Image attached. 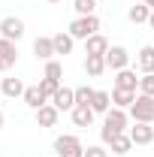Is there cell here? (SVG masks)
Here are the masks:
<instances>
[{
    "label": "cell",
    "instance_id": "cell-2",
    "mask_svg": "<svg viewBox=\"0 0 154 157\" xmlns=\"http://www.w3.org/2000/svg\"><path fill=\"white\" fill-rule=\"evenodd\" d=\"M130 118L133 121H142V124H154V97L136 94L133 106H130Z\"/></svg>",
    "mask_w": 154,
    "mask_h": 157
},
{
    "label": "cell",
    "instance_id": "cell-25",
    "mask_svg": "<svg viewBox=\"0 0 154 157\" xmlns=\"http://www.w3.org/2000/svg\"><path fill=\"white\" fill-rule=\"evenodd\" d=\"M45 78H55V82L64 78V67H60L58 60H45Z\"/></svg>",
    "mask_w": 154,
    "mask_h": 157
},
{
    "label": "cell",
    "instance_id": "cell-33",
    "mask_svg": "<svg viewBox=\"0 0 154 157\" xmlns=\"http://www.w3.org/2000/svg\"><path fill=\"white\" fill-rule=\"evenodd\" d=\"M48 3H60V0H48Z\"/></svg>",
    "mask_w": 154,
    "mask_h": 157
},
{
    "label": "cell",
    "instance_id": "cell-18",
    "mask_svg": "<svg viewBox=\"0 0 154 157\" xmlns=\"http://www.w3.org/2000/svg\"><path fill=\"white\" fill-rule=\"evenodd\" d=\"M136 67L142 73H154V45H142L136 55Z\"/></svg>",
    "mask_w": 154,
    "mask_h": 157
},
{
    "label": "cell",
    "instance_id": "cell-14",
    "mask_svg": "<svg viewBox=\"0 0 154 157\" xmlns=\"http://www.w3.org/2000/svg\"><path fill=\"white\" fill-rule=\"evenodd\" d=\"M106 70H109V67H106V58H103V55H88V58H85V73L91 78L103 76Z\"/></svg>",
    "mask_w": 154,
    "mask_h": 157
},
{
    "label": "cell",
    "instance_id": "cell-12",
    "mask_svg": "<svg viewBox=\"0 0 154 157\" xmlns=\"http://www.w3.org/2000/svg\"><path fill=\"white\" fill-rule=\"evenodd\" d=\"M33 55H37L39 60H52L55 58V42H52V36H37L33 39Z\"/></svg>",
    "mask_w": 154,
    "mask_h": 157
},
{
    "label": "cell",
    "instance_id": "cell-28",
    "mask_svg": "<svg viewBox=\"0 0 154 157\" xmlns=\"http://www.w3.org/2000/svg\"><path fill=\"white\" fill-rule=\"evenodd\" d=\"M39 88H42V94H45V97L52 100V97H55V94H58L60 82H55V78H45V76H42V82H39Z\"/></svg>",
    "mask_w": 154,
    "mask_h": 157
},
{
    "label": "cell",
    "instance_id": "cell-26",
    "mask_svg": "<svg viewBox=\"0 0 154 157\" xmlns=\"http://www.w3.org/2000/svg\"><path fill=\"white\" fill-rule=\"evenodd\" d=\"M139 94L154 97V73H142V78H139Z\"/></svg>",
    "mask_w": 154,
    "mask_h": 157
},
{
    "label": "cell",
    "instance_id": "cell-16",
    "mask_svg": "<svg viewBox=\"0 0 154 157\" xmlns=\"http://www.w3.org/2000/svg\"><path fill=\"white\" fill-rule=\"evenodd\" d=\"M115 88H124V91H139L136 70H118V76H115Z\"/></svg>",
    "mask_w": 154,
    "mask_h": 157
},
{
    "label": "cell",
    "instance_id": "cell-27",
    "mask_svg": "<svg viewBox=\"0 0 154 157\" xmlns=\"http://www.w3.org/2000/svg\"><path fill=\"white\" fill-rule=\"evenodd\" d=\"M73 9H76L79 15H94L97 3H94V0H73Z\"/></svg>",
    "mask_w": 154,
    "mask_h": 157
},
{
    "label": "cell",
    "instance_id": "cell-11",
    "mask_svg": "<svg viewBox=\"0 0 154 157\" xmlns=\"http://www.w3.org/2000/svg\"><path fill=\"white\" fill-rule=\"evenodd\" d=\"M58 118H60V112L52 106V103H45V106H39V109H37V124H39V127H55Z\"/></svg>",
    "mask_w": 154,
    "mask_h": 157
},
{
    "label": "cell",
    "instance_id": "cell-5",
    "mask_svg": "<svg viewBox=\"0 0 154 157\" xmlns=\"http://www.w3.org/2000/svg\"><path fill=\"white\" fill-rule=\"evenodd\" d=\"M106 67L109 70H127L130 67V52L124 48V45H109V52H106Z\"/></svg>",
    "mask_w": 154,
    "mask_h": 157
},
{
    "label": "cell",
    "instance_id": "cell-31",
    "mask_svg": "<svg viewBox=\"0 0 154 157\" xmlns=\"http://www.w3.org/2000/svg\"><path fill=\"white\" fill-rule=\"evenodd\" d=\"M148 24H151V27H154V9H151V18H148Z\"/></svg>",
    "mask_w": 154,
    "mask_h": 157
},
{
    "label": "cell",
    "instance_id": "cell-29",
    "mask_svg": "<svg viewBox=\"0 0 154 157\" xmlns=\"http://www.w3.org/2000/svg\"><path fill=\"white\" fill-rule=\"evenodd\" d=\"M85 157H109V151H106L103 145H88V148H85Z\"/></svg>",
    "mask_w": 154,
    "mask_h": 157
},
{
    "label": "cell",
    "instance_id": "cell-30",
    "mask_svg": "<svg viewBox=\"0 0 154 157\" xmlns=\"http://www.w3.org/2000/svg\"><path fill=\"white\" fill-rule=\"evenodd\" d=\"M142 3H145V6H148V9H154V0H142Z\"/></svg>",
    "mask_w": 154,
    "mask_h": 157
},
{
    "label": "cell",
    "instance_id": "cell-13",
    "mask_svg": "<svg viewBox=\"0 0 154 157\" xmlns=\"http://www.w3.org/2000/svg\"><path fill=\"white\" fill-rule=\"evenodd\" d=\"M24 85H21V78H15V76H6L3 82H0V94H6V97H24Z\"/></svg>",
    "mask_w": 154,
    "mask_h": 157
},
{
    "label": "cell",
    "instance_id": "cell-20",
    "mask_svg": "<svg viewBox=\"0 0 154 157\" xmlns=\"http://www.w3.org/2000/svg\"><path fill=\"white\" fill-rule=\"evenodd\" d=\"M133 100H136V91H124V88L112 91V106H118V109H130Z\"/></svg>",
    "mask_w": 154,
    "mask_h": 157
},
{
    "label": "cell",
    "instance_id": "cell-9",
    "mask_svg": "<svg viewBox=\"0 0 154 157\" xmlns=\"http://www.w3.org/2000/svg\"><path fill=\"white\" fill-rule=\"evenodd\" d=\"M130 139H133V145H151L154 142V127L151 124H142V121H133Z\"/></svg>",
    "mask_w": 154,
    "mask_h": 157
},
{
    "label": "cell",
    "instance_id": "cell-10",
    "mask_svg": "<svg viewBox=\"0 0 154 157\" xmlns=\"http://www.w3.org/2000/svg\"><path fill=\"white\" fill-rule=\"evenodd\" d=\"M106 52H109V39L103 33H94V36L85 39V55H103L106 58Z\"/></svg>",
    "mask_w": 154,
    "mask_h": 157
},
{
    "label": "cell",
    "instance_id": "cell-21",
    "mask_svg": "<svg viewBox=\"0 0 154 157\" xmlns=\"http://www.w3.org/2000/svg\"><path fill=\"white\" fill-rule=\"evenodd\" d=\"M127 18L133 21V24H145V21L151 18V9H148L145 3H136V6H130V9H127Z\"/></svg>",
    "mask_w": 154,
    "mask_h": 157
},
{
    "label": "cell",
    "instance_id": "cell-15",
    "mask_svg": "<svg viewBox=\"0 0 154 157\" xmlns=\"http://www.w3.org/2000/svg\"><path fill=\"white\" fill-rule=\"evenodd\" d=\"M21 100H24V103H27L33 112H37L39 106H45V103H48V97L42 94V88H39V85H30V88L24 91V97H21Z\"/></svg>",
    "mask_w": 154,
    "mask_h": 157
},
{
    "label": "cell",
    "instance_id": "cell-23",
    "mask_svg": "<svg viewBox=\"0 0 154 157\" xmlns=\"http://www.w3.org/2000/svg\"><path fill=\"white\" fill-rule=\"evenodd\" d=\"M109 145H112V154H127L133 148V139H130V133H118Z\"/></svg>",
    "mask_w": 154,
    "mask_h": 157
},
{
    "label": "cell",
    "instance_id": "cell-1",
    "mask_svg": "<svg viewBox=\"0 0 154 157\" xmlns=\"http://www.w3.org/2000/svg\"><path fill=\"white\" fill-rule=\"evenodd\" d=\"M124 130H127V112H124V109H118V106H112V109L106 112V121H103L100 139L109 145V142H112L118 133H124Z\"/></svg>",
    "mask_w": 154,
    "mask_h": 157
},
{
    "label": "cell",
    "instance_id": "cell-22",
    "mask_svg": "<svg viewBox=\"0 0 154 157\" xmlns=\"http://www.w3.org/2000/svg\"><path fill=\"white\" fill-rule=\"evenodd\" d=\"M91 109L106 115V112L112 109V94H109V91H97V94H94V100H91Z\"/></svg>",
    "mask_w": 154,
    "mask_h": 157
},
{
    "label": "cell",
    "instance_id": "cell-32",
    "mask_svg": "<svg viewBox=\"0 0 154 157\" xmlns=\"http://www.w3.org/2000/svg\"><path fill=\"white\" fill-rule=\"evenodd\" d=\"M3 121H6V118H3V112H0V127H3Z\"/></svg>",
    "mask_w": 154,
    "mask_h": 157
},
{
    "label": "cell",
    "instance_id": "cell-4",
    "mask_svg": "<svg viewBox=\"0 0 154 157\" xmlns=\"http://www.w3.org/2000/svg\"><path fill=\"white\" fill-rule=\"evenodd\" d=\"M55 154L58 157H85V145L79 136H58L55 139Z\"/></svg>",
    "mask_w": 154,
    "mask_h": 157
},
{
    "label": "cell",
    "instance_id": "cell-7",
    "mask_svg": "<svg viewBox=\"0 0 154 157\" xmlns=\"http://www.w3.org/2000/svg\"><path fill=\"white\" fill-rule=\"evenodd\" d=\"M0 36L3 39H12V42H18L24 36V21L18 15H6V18L0 21Z\"/></svg>",
    "mask_w": 154,
    "mask_h": 157
},
{
    "label": "cell",
    "instance_id": "cell-24",
    "mask_svg": "<svg viewBox=\"0 0 154 157\" xmlns=\"http://www.w3.org/2000/svg\"><path fill=\"white\" fill-rule=\"evenodd\" d=\"M94 88H88V85H82V88H76V106L82 103V106H91V100H94Z\"/></svg>",
    "mask_w": 154,
    "mask_h": 157
},
{
    "label": "cell",
    "instance_id": "cell-19",
    "mask_svg": "<svg viewBox=\"0 0 154 157\" xmlns=\"http://www.w3.org/2000/svg\"><path fill=\"white\" fill-rule=\"evenodd\" d=\"M52 42H55V55H70V52H73V45H76V39L70 36V33H64V30L55 33Z\"/></svg>",
    "mask_w": 154,
    "mask_h": 157
},
{
    "label": "cell",
    "instance_id": "cell-3",
    "mask_svg": "<svg viewBox=\"0 0 154 157\" xmlns=\"http://www.w3.org/2000/svg\"><path fill=\"white\" fill-rule=\"evenodd\" d=\"M100 30V18L97 15H79L73 24H70V36L73 39H88Z\"/></svg>",
    "mask_w": 154,
    "mask_h": 157
},
{
    "label": "cell",
    "instance_id": "cell-6",
    "mask_svg": "<svg viewBox=\"0 0 154 157\" xmlns=\"http://www.w3.org/2000/svg\"><path fill=\"white\" fill-rule=\"evenodd\" d=\"M18 60V45L12 39H3L0 36V73H9Z\"/></svg>",
    "mask_w": 154,
    "mask_h": 157
},
{
    "label": "cell",
    "instance_id": "cell-8",
    "mask_svg": "<svg viewBox=\"0 0 154 157\" xmlns=\"http://www.w3.org/2000/svg\"><path fill=\"white\" fill-rule=\"evenodd\" d=\"M48 103H52V106H55L58 112H73V109H76V91H73V88H64V85H60V88H58V94L48 100Z\"/></svg>",
    "mask_w": 154,
    "mask_h": 157
},
{
    "label": "cell",
    "instance_id": "cell-17",
    "mask_svg": "<svg viewBox=\"0 0 154 157\" xmlns=\"http://www.w3.org/2000/svg\"><path fill=\"white\" fill-rule=\"evenodd\" d=\"M94 109H91V106H82V103H79L76 109H73V124H76V127H91V124H94Z\"/></svg>",
    "mask_w": 154,
    "mask_h": 157
}]
</instances>
